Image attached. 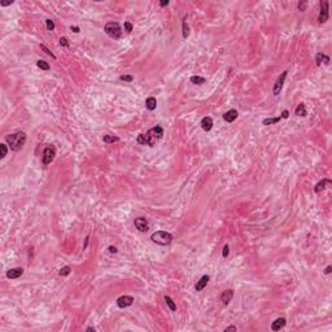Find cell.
<instances>
[{"label": "cell", "mask_w": 332, "mask_h": 332, "mask_svg": "<svg viewBox=\"0 0 332 332\" xmlns=\"http://www.w3.org/2000/svg\"><path fill=\"white\" fill-rule=\"evenodd\" d=\"M162 136H163V128L160 126V125H157V126L152 127L151 130H148L145 134H140L138 138H136V142L139 144H142V145L153 147Z\"/></svg>", "instance_id": "1"}, {"label": "cell", "mask_w": 332, "mask_h": 332, "mask_svg": "<svg viewBox=\"0 0 332 332\" xmlns=\"http://www.w3.org/2000/svg\"><path fill=\"white\" fill-rule=\"evenodd\" d=\"M5 142L8 143V145H9L12 151L18 152L19 149H22V147L26 143V134L22 131H18V132H14V134L7 135Z\"/></svg>", "instance_id": "2"}, {"label": "cell", "mask_w": 332, "mask_h": 332, "mask_svg": "<svg viewBox=\"0 0 332 332\" xmlns=\"http://www.w3.org/2000/svg\"><path fill=\"white\" fill-rule=\"evenodd\" d=\"M151 240L158 245H169L173 241V235L166 231H156L151 235Z\"/></svg>", "instance_id": "3"}, {"label": "cell", "mask_w": 332, "mask_h": 332, "mask_svg": "<svg viewBox=\"0 0 332 332\" xmlns=\"http://www.w3.org/2000/svg\"><path fill=\"white\" fill-rule=\"evenodd\" d=\"M104 30L108 37H110L112 39H119L121 35H122V30H121V26L118 22H108L105 25Z\"/></svg>", "instance_id": "4"}, {"label": "cell", "mask_w": 332, "mask_h": 332, "mask_svg": "<svg viewBox=\"0 0 332 332\" xmlns=\"http://www.w3.org/2000/svg\"><path fill=\"white\" fill-rule=\"evenodd\" d=\"M54 156H56V151H54L53 147H47L43 151L42 154V162L43 165H49L51 162L54 160Z\"/></svg>", "instance_id": "5"}, {"label": "cell", "mask_w": 332, "mask_h": 332, "mask_svg": "<svg viewBox=\"0 0 332 332\" xmlns=\"http://www.w3.org/2000/svg\"><path fill=\"white\" fill-rule=\"evenodd\" d=\"M328 7H330V3L327 0L321 3V12H319V17H318V21L321 23H325L328 19Z\"/></svg>", "instance_id": "6"}, {"label": "cell", "mask_w": 332, "mask_h": 332, "mask_svg": "<svg viewBox=\"0 0 332 332\" xmlns=\"http://www.w3.org/2000/svg\"><path fill=\"white\" fill-rule=\"evenodd\" d=\"M287 73H288V72H283L282 75H279V78L276 79L275 84H274V88H272V93H274L275 96H278L279 93H280V91H282L283 84H284V81H286V78H287Z\"/></svg>", "instance_id": "7"}, {"label": "cell", "mask_w": 332, "mask_h": 332, "mask_svg": "<svg viewBox=\"0 0 332 332\" xmlns=\"http://www.w3.org/2000/svg\"><path fill=\"white\" fill-rule=\"evenodd\" d=\"M132 304H134V297L132 296H121V297L117 298V306L121 307V309L131 306Z\"/></svg>", "instance_id": "8"}, {"label": "cell", "mask_w": 332, "mask_h": 332, "mask_svg": "<svg viewBox=\"0 0 332 332\" xmlns=\"http://www.w3.org/2000/svg\"><path fill=\"white\" fill-rule=\"evenodd\" d=\"M134 225H135V227L138 228L140 232H145L149 228V226H148L147 219H145V218H143V217H138V218H135Z\"/></svg>", "instance_id": "9"}, {"label": "cell", "mask_w": 332, "mask_h": 332, "mask_svg": "<svg viewBox=\"0 0 332 332\" xmlns=\"http://www.w3.org/2000/svg\"><path fill=\"white\" fill-rule=\"evenodd\" d=\"M23 274V269L22 267H14L10 269V270L7 271V278L8 279H17Z\"/></svg>", "instance_id": "10"}, {"label": "cell", "mask_w": 332, "mask_h": 332, "mask_svg": "<svg viewBox=\"0 0 332 332\" xmlns=\"http://www.w3.org/2000/svg\"><path fill=\"white\" fill-rule=\"evenodd\" d=\"M232 297H234V291L226 289V291H223V293L221 295V301L223 305H228V304L232 301Z\"/></svg>", "instance_id": "11"}, {"label": "cell", "mask_w": 332, "mask_h": 332, "mask_svg": "<svg viewBox=\"0 0 332 332\" xmlns=\"http://www.w3.org/2000/svg\"><path fill=\"white\" fill-rule=\"evenodd\" d=\"M237 116H239V112H237L236 109H231V110L226 112L225 114H223V119L226 121V122L231 123V122H234V121L237 118Z\"/></svg>", "instance_id": "12"}, {"label": "cell", "mask_w": 332, "mask_h": 332, "mask_svg": "<svg viewBox=\"0 0 332 332\" xmlns=\"http://www.w3.org/2000/svg\"><path fill=\"white\" fill-rule=\"evenodd\" d=\"M201 127L204 131H210L213 128V118L212 117H204L201 119Z\"/></svg>", "instance_id": "13"}, {"label": "cell", "mask_w": 332, "mask_h": 332, "mask_svg": "<svg viewBox=\"0 0 332 332\" xmlns=\"http://www.w3.org/2000/svg\"><path fill=\"white\" fill-rule=\"evenodd\" d=\"M208 282H209V275H204V276H201L200 280H197L196 286H195V289H196L197 292L202 291V289H204V288L206 287V284H208Z\"/></svg>", "instance_id": "14"}, {"label": "cell", "mask_w": 332, "mask_h": 332, "mask_svg": "<svg viewBox=\"0 0 332 332\" xmlns=\"http://www.w3.org/2000/svg\"><path fill=\"white\" fill-rule=\"evenodd\" d=\"M286 318H278V319H275L274 322H272V325H271V330L272 331H280L283 328L284 326H286Z\"/></svg>", "instance_id": "15"}, {"label": "cell", "mask_w": 332, "mask_h": 332, "mask_svg": "<svg viewBox=\"0 0 332 332\" xmlns=\"http://www.w3.org/2000/svg\"><path fill=\"white\" fill-rule=\"evenodd\" d=\"M315 62H317V66H321L322 62H325L326 65L330 64V57L326 56V54H323L322 52L317 53V57H315Z\"/></svg>", "instance_id": "16"}, {"label": "cell", "mask_w": 332, "mask_h": 332, "mask_svg": "<svg viewBox=\"0 0 332 332\" xmlns=\"http://www.w3.org/2000/svg\"><path fill=\"white\" fill-rule=\"evenodd\" d=\"M331 183H332L331 179H322V181L319 182V183H317V186L314 187V191H315L317 193L322 192V191L326 188V184H331Z\"/></svg>", "instance_id": "17"}, {"label": "cell", "mask_w": 332, "mask_h": 332, "mask_svg": "<svg viewBox=\"0 0 332 332\" xmlns=\"http://www.w3.org/2000/svg\"><path fill=\"white\" fill-rule=\"evenodd\" d=\"M145 107H147L148 110H154L156 107H157V100H156V97H153V96L148 97V99L145 100Z\"/></svg>", "instance_id": "18"}, {"label": "cell", "mask_w": 332, "mask_h": 332, "mask_svg": "<svg viewBox=\"0 0 332 332\" xmlns=\"http://www.w3.org/2000/svg\"><path fill=\"white\" fill-rule=\"evenodd\" d=\"M296 114H297V116H301V117H305V116L307 114L306 108H305V104H304V103L298 104V107L296 108Z\"/></svg>", "instance_id": "19"}, {"label": "cell", "mask_w": 332, "mask_h": 332, "mask_svg": "<svg viewBox=\"0 0 332 332\" xmlns=\"http://www.w3.org/2000/svg\"><path fill=\"white\" fill-rule=\"evenodd\" d=\"M118 140H119V138H117V136H114V135H104V136H103V142L107 143V144L118 142Z\"/></svg>", "instance_id": "20"}, {"label": "cell", "mask_w": 332, "mask_h": 332, "mask_svg": "<svg viewBox=\"0 0 332 332\" xmlns=\"http://www.w3.org/2000/svg\"><path fill=\"white\" fill-rule=\"evenodd\" d=\"M190 81H191V83H193V84H204L205 83V78L198 77V75H192Z\"/></svg>", "instance_id": "21"}, {"label": "cell", "mask_w": 332, "mask_h": 332, "mask_svg": "<svg viewBox=\"0 0 332 332\" xmlns=\"http://www.w3.org/2000/svg\"><path fill=\"white\" fill-rule=\"evenodd\" d=\"M165 301H166V305L170 307L171 311H175V310H177V305H175V302L173 301V298H171L170 296H165Z\"/></svg>", "instance_id": "22"}, {"label": "cell", "mask_w": 332, "mask_h": 332, "mask_svg": "<svg viewBox=\"0 0 332 332\" xmlns=\"http://www.w3.org/2000/svg\"><path fill=\"white\" fill-rule=\"evenodd\" d=\"M282 119V117H275V118H266L262 121V123L265 125V126H269V125H274V123H278L279 121Z\"/></svg>", "instance_id": "23"}, {"label": "cell", "mask_w": 332, "mask_h": 332, "mask_svg": "<svg viewBox=\"0 0 332 332\" xmlns=\"http://www.w3.org/2000/svg\"><path fill=\"white\" fill-rule=\"evenodd\" d=\"M37 66H38L39 69H42V70H49V69H51L49 64H48V62H46L44 60H39V61L37 62Z\"/></svg>", "instance_id": "24"}, {"label": "cell", "mask_w": 332, "mask_h": 332, "mask_svg": "<svg viewBox=\"0 0 332 332\" xmlns=\"http://www.w3.org/2000/svg\"><path fill=\"white\" fill-rule=\"evenodd\" d=\"M70 272H72V269H70L69 266H65V267H62L61 270H60V272H58V274H60V276H68Z\"/></svg>", "instance_id": "25"}, {"label": "cell", "mask_w": 332, "mask_h": 332, "mask_svg": "<svg viewBox=\"0 0 332 332\" xmlns=\"http://www.w3.org/2000/svg\"><path fill=\"white\" fill-rule=\"evenodd\" d=\"M190 35V27L187 25L186 19H183V38H187Z\"/></svg>", "instance_id": "26"}, {"label": "cell", "mask_w": 332, "mask_h": 332, "mask_svg": "<svg viewBox=\"0 0 332 332\" xmlns=\"http://www.w3.org/2000/svg\"><path fill=\"white\" fill-rule=\"evenodd\" d=\"M0 151H1V154H0V158H4L8 153V148H7V144H0Z\"/></svg>", "instance_id": "27"}, {"label": "cell", "mask_w": 332, "mask_h": 332, "mask_svg": "<svg viewBox=\"0 0 332 332\" xmlns=\"http://www.w3.org/2000/svg\"><path fill=\"white\" fill-rule=\"evenodd\" d=\"M123 27H125V31H126V33H128V34H130L131 31H132V29H134V26H132V23H131V22H128V21H126V22H125Z\"/></svg>", "instance_id": "28"}, {"label": "cell", "mask_w": 332, "mask_h": 332, "mask_svg": "<svg viewBox=\"0 0 332 332\" xmlns=\"http://www.w3.org/2000/svg\"><path fill=\"white\" fill-rule=\"evenodd\" d=\"M40 48H42L43 51H44V52H46L47 54H48V56H51V57H52V58H56V56H54V54H53L52 52H51V51H49L48 48H47V47H46L44 44H40Z\"/></svg>", "instance_id": "29"}, {"label": "cell", "mask_w": 332, "mask_h": 332, "mask_svg": "<svg viewBox=\"0 0 332 332\" xmlns=\"http://www.w3.org/2000/svg\"><path fill=\"white\" fill-rule=\"evenodd\" d=\"M46 23H47V29H48L49 31H52L54 29V23L52 19H46Z\"/></svg>", "instance_id": "30"}, {"label": "cell", "mask_w": 332, "mask_h": 332, "mask_svg": "<svg viewBox=\"0 0 332 332\" xmlns=\"http://www.w3.org/2000/svg\"><path fill=\"white\" fill-rule=\"evenodd\" d=\"M119 79L123 81V82H132V81H134V77H132V75H121Z\"/></svg>", "instance_id": "31"}, {"label": "cell", "mask_w": 332, "mask_h": 332, "mask_svg": "<svg viewBox=\"0 0 332 332\" xmlns=\"http://www.w3.org/2000/svg\"><path fill=\"white\" fill-rule=\"evenodd\" d=\"M228 253H230V247H228V244H226L225 247H223V252H222V257H223V258H226V257L228 256Z\"/></svg>", "instance_id": "32"}, {"label": "cell", "mask_w": 332, "mask_h": 332, "mask_svg": "<svg viewBox=\"0 0 332 332\" xmlns=\"http://www.w3.org/2000/svg\"><path fill=\"white\" fill-rule=\"evenodd\" d=\"M306 7H307V1H298V9L301 12L306 10Z\"/></svg>", "instance_id": "33"}, {"label": "cell", "mask_w": 332, "mask_h": 332, "mask_svg": "<svg viewBox=\"0 0 332 332\" xmlns=\"http://www.w3.org/2000/svg\"><path fill=\"white\" fill-rule=\"evenodd\" d=\"M60 44L62 46V47H69V42H68V39L66 38H60Z\"/></svg>", "instance_id": "34"}, {"label": "cell", "mask_w": 332, "mask_h": 332, "mask_svg": "<svg viewBox=\"0 0 332 332\" xmlns=\"http://www.w3.org/2000/svg\"><path fill=\"white\" fill-rule=\"evenodd\" d=\"M225 331L226 332H228V331H237V328H236L235 326H228V327H226V328H225Z\"/></svg>", "instance_id": "35"}, {"label": "cell", "mask_w": 332, "mask_h": 332, "mask_svg": "<svg viewBox=\"0 0 332 332\" xmlns=\"http://www.w3.org/2000/svg\"><path fill=\"white\" fill-rule=\"evenodd\" d=\"M282 118H288V117H289V112L288 110H283V113H282Z\"/></svg>", "instance_id": "36"}, {"label": "cell", "mask_w": 332, "mask_h": 332, "mask_svg": "<svg viewBox=\"0 0 332 332\" xmlns=\"http://www.w3.org/2000/svg\"><path fill=\"white\" fill-rule=\"evenodd\" d=\"M70 30L72 31H74V33H79V27H77V26H70Z\"/></svg>", "instance_id": "37"}, {"label": "cell", "mask_w": 332, "mask_h": 332, "mask_svg": "<svg viewBox=\"0 0 332 332\" xmlns=\"http://www.w3.org/2000/svg\"><path fill=\"white\" fill-rule=\"evenodd\" d=\"M12 3H13L12 0H10V1H1V3H0V5H1V7H7V5H10Z\"/></svg>", "instance_id": "38"}, {"label": "cell", "mask_w": 332, "mask_h": 332, "mask_svg": "<svg viewBox=\"0 0 332 332\" xmlns=\"http://www.w3.org/2000/svg\"><path fill=\"white\" fill-rule=\"evenodd\" d=\"M108 249H109V252H110V253H117V248L113 247V245H110V247H109Z\"/></svg>", "instance_id": "39"}, {"label": "cell", "mask_w": 332, "mask_h": 332, "mask_svg": "<svg viewBox=\"0 0 332 332\" xmlns=\"http://www.w3.org/2000/svg\"><path fill=\"white\" fill-rule=\"evenodd\" d=\"M167 4H169V0H162V1H160V5L161 7H166Z\"/></svg>", "instance_id": "40"}, {"label": "cell", "mask_w": 332, "mask_h": 332, "mask_svg": "<svg viewBox=\"0 0 332 332\" xmlns=\"http://www.w3.org/2000/svg\"><path fill=\"white\" fill-rule=\"evenodd\" d=\"M331 271H332V267H331V266H327L326 270H325V272H326V274H331Z\"/></svg>", "instance_id": "41"}, {"label": "cell", "mask_w": 332, "mask_h": 332, "mask_svg": "<svg viewBox=\"0 0 332 332\" xmlns=\"http://www.w3.org/2000/svg\"><path fill=\"white\" fill-rule=\"evenodd\" d=\"M87 331H93V332H95L96 330H95V328H93V327H88V328H87Z\"/></svg>", "instance_id": "42"}]
</instances>
